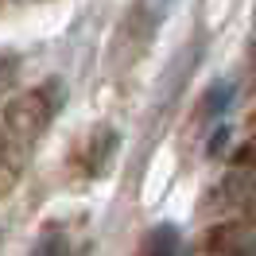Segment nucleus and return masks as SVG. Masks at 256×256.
Segmentation results:
<instances>
[{"label":"nucleus","mask_w":256,"mask_h":256,"mask_svg":"<svg viewBox=\"0 0 256 256\" xmlns=\"http://www.w3.org/2000/svg\"><path fill=\"white\" fill-rule=\"evenodd\" d=\"M233 97H237V90H233V82H218V86H210V94L202 97V116H206V120H214V116H222V112H229V105H233Z\"/></svg>","instance_id":"f03ea898"},{"label":"nucleus","mask_w":256,"mask_h":256,"mask_svg":"<svg viewBox=\"0 0 256 256\" xmlns=\"http://www.w3.org/2000/svg\"><path fill=\"white\" fill-rule=\"evenodd\" d=\"M140 256H178V229L175 225H156L144 237Z\"/></svg>","instance_id":"f257e3e1"},{"label":"nucleus","mask_w":256,"mask_h":256,"mask_svg":"<svg viewBox=\"0 0 256 256\" xmlns=\"http://www.w3.org/2000/svg\"><path fill=\"white\" fill-rule=\"evenodd\" d=\"M32 256H70V244H66V237H58V233H43L39 244L32 248Z\"/></svg>","instance_id":"7ed1b4c3"},{"label":"nucleus","mask_w":256,"mask_h":256,"mask_svg":"<svg viewBox=\"0 0 256 256\" xmlns=\"http://www.w3.org/2000/svg\"><path fill=\"white\" fill-rule=\"evenodd\" d=\"M222 256H256V240H244V244H229V248H222Z\"/></svg>","instance_id":"20e7f679"}]
</instances>
